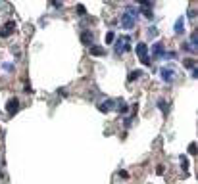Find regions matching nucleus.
Returning a JSON list of instances; mask_svg holds the SVG:
<instances>
[{"label":"nucleus","mask_w":198,"mask_h":184,"mask_svg":"<svg viewBox=\"0 0 198 184\" xmlns=\"http://www.w3.org/2000/svg\"><path fill=\"white\" fill-rule=\"evenodd\" d=\"M135 23H137V14H133V8H129V12H125V14L121 15V27L133 29Z\"/></svg>","instance_id":"obj_1"},{"label":"nucleus","mask_w":198,"mask_h":184,"mask_svg":"<svg viewBox=\"0 0 198 184\" xmlns=\"http://www.w3.org/2000/svg\"><path fill=\"white\" fill-rule=\"evenodd\" d=\"M135 52L137 56L140 58V61H142V65H150V58H148V46L144 42H139L135 46Z\"/></svg>","instance_id":"obj_2"},{"label":"nucleus","mask_w":198,"mask_h":184,"mask_svg":"<svg viewBox=\"0 0 198 184\" xmlns=\"http://www.w3.org/2000/svg\"><path fill=\"white\" fill-rule=\"evenodd\" d=\"M127 50H131V39L129 36H121V39L115 40V52L118 54H123Z\"/></svg>","instance_id":"obj_3"},{"label":"nucleus","mask_w":198,"mask_h":184,"mask_svg":"<svg viewBox=\"0 0 198 184\" xmlns=\"http://www.w3.org/2000/svg\"><path fill=\"white\" fill-rule=\"evenodd\" d=\"M160 75H161V79H164L165 83H173V79H175V69H173L171 65H167V67H161Z\"/></svg>","instance_id":"obj_4"},{"label":"nucleus","mask_w":198,"mask_h":184,"mask_svg":"<svg viewBox=\"0 0 198 184\" xmlns=\"http://www.w3.org/2000/svg\"><path fill=\"white\" fill-rule=\"evenodd\" d=\"M14 31H15V23H14V21H8L6 25L0 27V39H6V36H10Z\"/></svg>","instance_id":"obj_5"},{"label":"nucleus","mask_w":198,"mask_h":184,"mask_svg":"<svg viewBox=\"0 0 198 184\" xmlns=\"http://www.w3.org/2000/svg\"><path fill=\"white\" fill-rule=\"evenodd\" d=\"M6 111L10 113V115H15V113L19 111V100L18 98H12V100L6 104Z\"/></svg>","instance_id":"obj_6"},{"label":"nucleus","mask_w":198,"mask_h":184,"mask_svg":"<svg viewBox=\"0 0 198 184\" xmlns=\"http://www.w3.org/2000/svg\"><path fill=\"white\" fill-rule=\"evenodd\" d=\"M88 54L98 58V56H104V54H106V50H104L102 46H91V48H88Z\"/></svg>","instance_id":"obj_7"},{"label":"nucleus","mask_w":198,"mask_h":184,"mask_svg":"<svg viewBox=\"0 0 198 184\" xmlns=\"http://www.w3.org/2000/svg\"><path fill=\"white\" fill-rule=\"evenodd\" d=\"M175 33H177V35H183V33H185V19H183V15L175 21Z\"/></svg>","instance_id":"obj_8"},{"label":"nucleus","mask_w":198,"mask_h":184,"mask_svg":"<svg viewBox=\"0 0 198 184\" xmlns=\"http://www.w3.org/2000/svg\"><path fill=\"white\" fill-rule=\"evenodd\" d=\"M114 104H115L114 100H106V102H102V104L98 105V109H100V111H104V113H106V111H110V109H112V105H114Z\"/></svg>","instance_id":"obj_9"},{"label":"nucleus","mask_w":198,"mask_h":184,"mask_svg":"<svg viewBox=\"0 0 198 184\" xmlns=\"http://www.w3.org/2000/svg\"><path fill=\"white\" fill-rule=\"evenodd\" d=\"M152 52H154V56L161 58V56H164V44H161V42H156L154 46H152Z\"/></svg>","instance_id":"obj_10"},{"label":"nucleus","mask_w":198,"mask_h":184,"mask_svg":"<svg viewBox=\"0 0 198 184\" xmlns=\"http://www.w3.org/2000/svg\"><path fill=\"white\" fill-rule=\"evenodd\" d=\"M140 75H142V71H140V69H135V71H131V73H129L127 81H129V83H133V81H137Z\"/></svg>","instance_id":"obj_11"},{"label":"nucleus","mask_w":198,"mask_h":184,"mask_svg":"<svg viewBox=\"0 0 198 184\" xmlns=\"http://www.w3.org/2000/svg\"><path fill=\"white\" fill-rule=\"evenodd\" d=\"M92 39H94V36H92V33H87V31H85L83 35H81V40H83L85 44H91V42H92Z\"/></svg>","instance_id":"obj_12"},{"label":"nucleus","mask_w":198,"mask_h":184,"mask_svg":"<svg viewBox=\"0 0 198 184\" xmlns=\"http://www.w3.org/2000/svg\"><path fill=\"white\" fill-rule=\"evenodd\" d=\"M183 63H185V67H189V69H194V67H196V65H194V60H192V58L183 60Z\"/></svg>","instance_id":"obj_13"},{"label":"nucleus","mask_w":198,"mask_h":184,"mask_svg":"<svg viewBox=\"0 0 198 184\" xmlns=\"http://www.w3.org/2000/svg\"><path fill=\"white\" fill-rule=\"evenodd\" d=\"M114 40H115V35H114V33L110 31V33H108V35H106V42H108V44H112V42H114Z\"/></svg>","instance_id":"obj_14"},{"label":"nucleus","mask_w":198,"mask_h":184,"mask_svg":"<svg viewBox=\"0 0 198 184\" xmlns=\"http://www.w3.org/2000/svg\"><path fill=\"white\" fill-rule=\"evenodd\" d=\"M191 40H192V44H191V46H192V48H194V46H198V33H192Z\"/></svg>","instance_id":"obj_15"},{"label":"nucleus","mask_w":198,"mask_h":184,"mask_svg":"<svg viewBox=\"0 0 198 184\" xmlns=\"http://www.w3.org/2000/svg\"><path fill=\"white\" fill-rule=\"evenodd\" d=\"M158 105H160V109H161L164 113H167V104H165L164 100H160V102H158Z\"/></svg>","instance_id":"obj_16"},{"label":"nucleus","mask_w":198,"mask_h":184,"mask_svg":"<svg viewBox=\"0 0 198 184\" xmlns=\"http://www.w3.org/2000/svg\"><path fill=\"white\" fill-rule=\"evenodd\" d=\"M181 163H183V167H185V169H189V159L185 157V155H181Z\"/></svg>","instance_id":"obj_17"},{"label":"nucleus","mask_w":198,"mask_h":184,"mask_svg":"<svg viewBox=\"0 0 198 184\" xmlns=\"http://www.w3.org/2000/svg\"><path fill=\"white\" fill-rule=\"evenodd\" d=\"M144 17H146V19H154V15H152L150 10H144Z\"/></svg>","instance_id":"obj_18"},{"label":"nucleus","mask_w":198,"mask_h":184,"mask_svg":"<svg viewBox=\"0 0 198 184\" xmlns=\"http://www.w3.org/2000/svg\"><path fill=\"white\" fill-rule=\"evenodd\" d=\"M119 111H121V113H127V111H129V108H127V105H125V104H121V108H119Z\"/></svg>","instance_id":"obj_19"},{"label":"nucleus","mask_w":198,"mask_h":184,"mask_svg":"<svg viewBox=\"0 0 198 184\" xmlns=\"http://www.w3.org/2000/svg\"><path fill=\"white\" fill-rule=\"evenodd\" d=\"M77 12H79L81 15H85V6H81V4H79V6H77Z\"/></svg>","instance_id":"obj_20"},{"label":"nucleus","mask_w":198,"mask_h":184,"mask_svg":"<svg viewBox=\"0 0 198 184\" xmlns=\"http://www.w3.org/2000/svg\"><path fill=\"white\" fill-rule=\"evenodd\" d=\"M196 77H198V67L192 69V79H196Z\"/></svg>","instance_id":"obj_21"},{"label":"nucleus","mask_w":198,"mask_h":184,"mask_svg":"<svg viewBox=\"0 0 198 184\" xmlns=\"http://www.w3.org/2000/svg\"><path fill=\"white\" fill-rule=\"evenodd\" d=\"M0 177H2V173H0Z\"/></svg>","instance_id":"obj_22"}]
</instances>
